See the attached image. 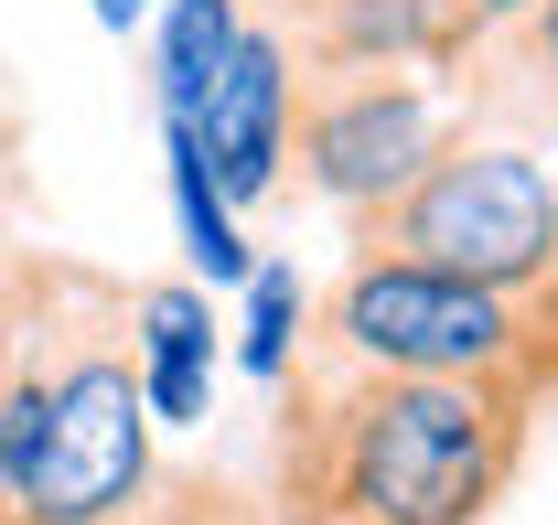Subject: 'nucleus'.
<instances>
[{
  "mask_svg": "<svg viewBox=\"0 0 558 525\" xmlns=\"http://www.w3.org/2000/svg\"><path fill=\"white\" fill-rule=\"evenodd\" d=\"M484 22L462 0H312V65H451Z\"/></svg>",
  "mask_w": 558,
  "mask_h": 525,
  "instance_id": "0eeeda50",
  "label": "nucleus"
},
{
  "mask_svg": "<svg viewBox=\"0 0 558 525\" xmlns=\"http://www.w3.org/2000/svg\"><path fill=\"white\" fill-rule=\"evenodd\" d=\"M236 33H247L236 0H172V11H161V44H150V97H161V119H194V97H205L215 65L236 54Z\"/></svg>",
  "mask_w": 558,
  "mask_h": 525,
  "instance_id": "1a4fd4ad",
  "label": "nucleus"
},
{
  "mask_svg": "<svg viewBox=\"0 0 558 525\" xmlns=\"http://www.w3.org/2000/svg\"><path fill=\"white\" fill-rule=\"evenodd\" d=\"M301 354V268H247V332H236V365L279 387Z\"/></svg>",
  "mask_w": 558,
  "mask_h": 525,
  "instance_id": "9b49d317",
  "label": "nucleus"
},
{
  "mask_svg": "<svg viewBox=\"0 0 558 525\" xmlns=\"http://www.w3.org/2000/svg\"><path fill=\"white\" fill-rule=\"evenodd\" d=\"M440 139H451L440 97L409 86L398 65H344V75H312L290 97V150H301L312 194L333 204V215H354V225L398 194Z\"/></svg>",
  "mask_w": 558,
  "mask_h": 525,
  "instance_id": "39448f33",
  "label": "nucleus"
},
{
  "mask_svg": "<svg viewBox=\"0 0 558 525\" xmlns=\"http://www.w3.org/2000/svg\"><path fill=\"white\" fill-rule=\"evenodd\" d=\"M462 11H473V22H515L526 0H462Z\"/></svg>",
  "mask_w": 558,
  "mask_h": 525,
  "instance_id": "2eb2a0df",
  "label": "nucleus"
},
{
  "mask_svg": "<svg viewBox=\"0 0 558 525\" xmlns=\"http://www.w3.org/2000/svg\"><path fill=\"white\" fill-rule=\"evenodd\" d=\"M130 525H279V515L247 504L236 483H215V472H183V483H150V504Z\"/></svg>",
  "mask_w": 558,
  "mask_h": 525,
  "instance_id": "f8f14e48",
  "label": "nucleus"
},
{
  "mask_svg": "<svg viewBox=\"0 0 558 525\" xmlns=\"http://www.w3.org/2000/svg\"><path fill=\"white\" fill-rule=\"evenodd\" d=\"M537 396L344 365L279 418V525H484L526 461Z\"/></svg>",
  "mask_w": 558,
  "mask_h": 525,
  "instance_id": "f257e3e1",
  "label": "nucleus"
},
{
  "mask_svg": "<svg viewBox=\"0 0 558 525\" xmlns=\"http://www.w3.org/2000/svg\"><path fill=\"white\" fill-rule=\"evenodd\" d=\"M526 54L558 75V0H526Z\"/></svg>",
  "mask_w": 558,
  "mask_h": 525,
  "instance_id": "ddd939ff",
  "label": "nucleus"
},
{
  "mask_svg": "<svg viewBox=\"0 0 558 525\" xmlns=\"http://www.w3.org/2000/svg\"><path fill=\"white\" fill-rule=\"evenodd\" d=\"M323 343L344 365L515 387L537 407L558 396V290H494V279H462V268H429V258L354 247V268L323 301Z\"/></svg>",
  "mask_w": 558,
  "mask_h": 525,
  "instance_id": "7ed1b4c3",
  "label": "nucleus"
},
{
  "mask_svg": "<svg viewBox=\"0 0 558 525\" xmlns=\"http://www.w3.org/2000/svg\"><path fill=\"white\" fill-rule=\"evenodd\" d=\"M172 215H183V258L205 268L215 290H247V236H236V204L215 194V172H205V150H194V130L172 119Z\"/></svg>",
  "mask_w": 558,
  "mask_h": 525,
  "instance_id": "9d476101",
  "label": "nucleus"
},
{
  "mask_svg": "<svg viewBox=\"0 0 558 525\" xmlns=\"http://www.w3.org/2000/svg\"><path fill=\"white\" fill-rule=\"evenodd\" d=\"M290 97H301V75H290V33L247 22L236 54L215 65V86L194 97V119H183L226 204H269L279 194V172H290Z\"/></svg>",
  "mask_w": 558,
  "mask_h": 525,
  "instance_id": "423d86ee",
  "label": "nucleus"
},
{
  "mask_svg": "<svg viewBox=\"0 0 558 525\" xmlns=\"http://www.w3.org/2000/svg\"><path fill=\"white\" fill-rule=\"evenodd\" d=\"M130 332H140V387H150V418L194 429L215 396V312L205 290H130Z\"/></svg>",
  "mask_w": 558,
  "mask_h": 525,
  "instance_id": "6e6552de",
  "label": "nucleus"
},
{
  "mask_svg": "<svg viewBox=\"0 0 558 525\" xmlns=\"http://www.w3.org/2000/svg\"><path fill=\"white\" fill-rule=\"evenodd\" d=\"M0 461L22 525H130L150 504V387L108 279L0 268Z\"/></svg>",
  "mask_w": 558,
  "mask_h": 525,
  "instance_id": "f03ea898",
  "label": "nucleus"
},
{
  "mask_svg": "<svg viewBox=\"0 0 558 525\" xmlns=\"http://www.w3.org/2000/svg\"><path fill=\"white\" fill-rule=\"evenodd\" d=\"M86 11H97L108 33H140V22H150V0H86Z\"/></svg>",
  "mask_w": 558,
  "mask_h": 525,
  "instance_id": "4468645a",
  "label": "nucleus"
},
{
  "mask_svg": "<svg viewBox=\"0 0 558 525\" xmlns=\"http://www.w3.org/2000/svg\"><path fill=\"white\" fill-rule=\"evenodd\" d=\"M354 247L462 268V279H494V290H558V183L526 150L440 139L409 183L354 225Z\"/></svg>",
  "mask_w": 558,
  "mask_h": 525,
  "instance_id": "20e7f679",
  "label": "nucleus"
}]
</instances>
